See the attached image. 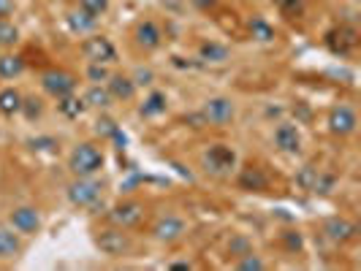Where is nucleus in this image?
I'll return each mask as SVG.
<instances>
[{
	"label": "nucleus",
	"mask_w": 361,
	"mask_h": 271,
	"mask_svg": "<svg viewBox=\"0 0 361 271\" xmlns=\"http://www.w3.org/2000/svg\"><path fill=\"white\" fill-rule=\"evenodd\" d=\"M104 165H106V155L92 141H79L68 155V171L73 177H98Z\"/></svg>",
	"instance_id": "1"
},
{
	"label": "nucleus",
	"mask_w": 361,
	"mask_h": 271,
	"mask_svg": "<svg viewBox=\"0 0 361 271\" xmlns=\"http://www.w3.org/2000/svg\"><path fill=\"white\" fill-rule=\"evenodd\" d=\"M66 196H68V203L76 209H90L104 196V182L98 177H73V182L66 187Z\"/></svg>",
	"instance_id": "2"
},
{
	"label": "nucleus",
	"mask_w": 361,
	"mask_h": 271,
	"mask_svg": "<svg viewBox=\"0 0 361 271\" xmlns=\"http://www.w3.org/2000/svg\"><path fill=\"white\" fill-rule=\"evenodd\" d=\"M95 247L101 250V255H106V258H126L130 253V247H133V241H130V236H128L126 228H120V225H109V228H101V231H95Z\"/></svg>",
	"instance_id": "3"
},
{
	"label": "nucleus",
	"mask_w": 361,
	"mask_h": 271,
	"mask_svg": "<svg viewBox=\"0 0 361 271\" xmlns=\"http://www.w3.org/2000/svg\"><path fill=\"white\" fill-rule=\"evenodd\" d=\"M201 117H204L207 127H228L236 117V103L226 95L207 98L201 106Z\"/></svg>",
	"instance_id": "4"
},
{
	"label": "nucleus",
	"mask_w": 361,
	"mask_h": 271,
	"mask_svg": "<svg viewBox=\"0 0 361 271\" xmlns=\"http://www.w3.org/2000/svg\"><path fill=\"white\" fill-rule=\"evenodd\" d=\"M82 57L87 63H104V65H111L117 63V46L111 44V38L98 36V33H90V36L82 41Z\"/></svg>",
	"instance_id": "5"
},
{
	"label": "nucleus",
	"mask_w": 361,
	"mask_h": 271,
	"mask_svg": "<svg viewBox=\"0 0 361 271\" xmlns=\"http://www.w3.org/2000/svg\"><path fill=\"white\" fill-rule=\"evenodd\" d=\"M76 84H79V79L71 71H63V68H49V71L41 73V90L52 95L54 101L76 92Z\"/></svg>",
	"instance_id": "6"
},
{
	"label": "nucleus",
	"mask_w": 361,
	"mask_h": 271,
	"mask_svg": "<svg viewBox=\"0 0 361 271\" xmlns=\"http://www.w3.org/2000/svg\"><path fill=\"white\" fill-rule=\"evenodd\" d=\"M204 168L217 177L231 174L236 168V152L228 144H212L204 152Z\"/></svg>",
	"instance_id": "7"
},
{
	"label": "nucleus",
	"mask_w": 361,
	"mask_h": 271,
	"mask_svg": "<svg viewBox=\"0 0 361 271\" xmlns=\"http://www.w3.org/2000/svg\"><path fill=\"white\" fill-rule=\"evenodd\" d=\"M149 234H152L155 241H161V244H174V241H180L182 236L188 234V222L180 215H163L152 222V231Z\"/></svg>",
	"instance_id": "8"
},
{
	"label": "nucleus",
	"mask_w": 361,
	"mask_h": 271,
	"mask_svg": "<svg viewBox=\"0 0 361 271\" xmlns=\"http://www.w3.org/2000/svg\"><path fill=\"white\" fill-rule=\"evenodd\" d=\"M326 125H329V133H331V136L345 139V136H353V133H356L359 117H356V111L348 106V103H340V106H334L329 111Z\"/></svg>",
	"instance_id": "9"
},
{
	"label": "nucleus",
	"mask_w": 361,
	"mask_h": 271,
	"mask_svg": "<svg viewBox=\"0 0 361 271\" xmlns=\"http://www.w3.org/2000/svg\"><path fill=\"white\" fill-rule=\"evenodd\" d=\"M8 225L19 236H36L41 231V225H44V220H41V212L36 206H14L8 212Z\"/></svg>",
	"instance_id": "10"
},
{
	"label": "nucleus",
	"mask_w": 361,
	"mask_h": 271,
	"mask_svg": "<svg viewBox=\"0 0 361 271\" xmlns=\"http://www.w3.org/2000/svg\"><path fill=\"white\" fill-rule=\"evenodd\" d=\"M142 217H145V203H139V201L128 198V201H120L117 206H111V212H109V220H111V225H120V228H136L139 222H142Z\"/></svg>",
	"instance_id": "11"
},
{
	"label": "nucleus",
	"mask_w": 361,
	"mask_h": 271,
	"mask_svg": "<svg viewBox=\"0 0 361 271\" xmlns=\"http://www.w3.org/2000/svg\"><path fill=\"white\" fill-rule=\"evenodd\" d=\"M133 41H136V46L145 49V52L161 49V44H163L161 25H158L155 19H139L136 27H133Z\"/></svg>",
	"instance_id": "12"
},
{
	"label": "nucleus",
	"mask_w": 361,
	"mask_h": 271,
	"mask_svg": "<svg viewBox=\"0 0 361 271\" xmlns=\"http://www.w3.org/2000/svg\"><path fill=\"white\" fill-rule=\"evenodd\" d=\"M324 236L331 244H348L359 236V225L348 217H329L324 222Z\"/></svg>",
	"instance_id": "13"
},
{
	"label": "nucleus",
	"mask_w": 361,
	"mask_h": 271,
	"mask_svg": "<svg viewBox=\"0 0 361 271\" xmlns=\"http://www.w3.org/2000/svg\"><path fill=\"white\" fill-rule=\"evenodd\" d=\"M274 146L283 152V155H299L302 152V133H299V127L288 122V120H283V122H277L274 127Z\"/></svg>",
	"instance_id": "14"
},
{
	"label": "nucleus",
	"mask_w": 361,
	"mask_h": 271,
	"mask_svg": "<svg viewBox=\"0 0 361 271\" xmlns=\"http://www.w3.org/2000/svg\"><path fill=\"white\" fill-rule=\"evenodd\" d=\"M326 44H329V49L334 54L348 57V54L359 46V30L350 27V25H343V27H337V30H331V33L326 36Z\"/></svg>",
	"instance_id": "15"
},
{
	"label": "nucleus",
	"mask_w": 361,
	"mask_h": 271,
	"mask_svg": "<svg viewBox=\"0 0 361 271\" xmlns=\"http://www.w3.org/2000/svg\"><path fill=\"white\" fill-rule=\"evenodd\" d=\"M106 90H109V95H111L114 101H123V103H128V101H133V98H136L139 87L133 84V79H130L128 73H111V76L106 79Z\"/></svg>",
	"instance_id": "16"
},
{
	"label": "nucleus",
	"mask_w": 361,
	"mask_h": 271,
	"mask_svg": "<svg viewBox=\"0 0 361 271\" xmlns=\"http://www.w3.org/2000/svg\"><path fill=\"white\" fill-rule=\"evenodd\" d=\"M199 60L207 65H223L231 60V49L220 41H201L199 44Z\"/></svg>",
	"instance_id": "17"
},
{
	"label": "nucleus",
	"mask_w": 361,
	"mask_h": 271,
	"mask_svg": "<svg viewBox=\"0 0 361 271\" xmlns=\"http://www.w3.org/2000/svg\"><path fill=\"white\" fill-rule=\"evenodd\" d=\"M166 108H169L166 92L149 90L147 92V98L142 101V106H139V117H145V120H158V117L166 114Z\"/></svg>",
	"instance_id": "18"
},
{
	"label": "nucleus",
	"mask_w": 361,
	"mask_h": 271,
	"mask_svg": "<svg viewBox=\"0 0 361 271\" xmlns=\"http://www.w3.org/2000/svg\"><path fill=\"white\" fill-rule=\"evenodd\" d=\"M66 25H68V30H71L73 36H90L92 30L98 27V19L90 17L87 11H82V8H73L66 14Z\"/></svg>",
	"instance_id": "19"
},
{
	"label": "nucleus",
	"mask_w": 361,
	"mask_h": 271,
	"mask_svg": "<svg viewBox=\"0 0 361 271\" xmlns=\"http://www.w3.org/2000/svg\"><path fill=\"white\" fill-rule=\"evenodd\" d=\"M25 250L22 239L14 228H0V260H14Z\"/></svg>",
	"instance_id": "20"
},
{
	"label": "nucleus",
	"mask_w": 361,
	"mask_h": 271,
	"mask_svg": "<svg viewBox=\"0 0 361 271\" xmlns=\"http://www.w3.org/2000/svg\"><path fill=\"white\" fill-rule=\"evenodd\" d=\"M247 30H250V38L258 41V44H271L277 38L274 25L267 17H261V14H253V17L247 19Z\"/></svg>",
	"instance_id": "21"
},
{
	"label": "nucleus",
	"mask_w": 361,
	"mask_h": 271,
	"mask_svg": "<svg viewBox=\"0 0 361 271\" xmlns=\"http://www.w3.org/2000/svg\"><path fill=\"white\" fill-rule=\"evenodd\" d=\"M239 187L242 190H250V193H264L267 187H269V179H267V174L261 171V168H242V174H239Z\"/></svg>",
	"instance_id": "22"
},
{
	"label": "nucleus",
	"mask_w": 361,
	"mask_h": 271,
	"mask_svg": "<svg viewBox=\"0 0 361 271\" xmlns=\"http://www.w3.org/2000/svg\"><path fill=\"white\" fill-rule=\"evenodd\" d=\"M85 108H87L85 98H79L76 92H71V95H63V98H57V111H60L66 120H79V117L85 114Z\"/></svg>",
	"instance_id": "23"
},
{
	"label": "nucleus",
	"mask_w": 361,
	"mask_h": 271,
	"mask_svg": "<svg viewBox=\"0 0 361 271\" xmlns=\"http://www.w3.org/2000/svg\"><path fill=\"white\" fill-rule=\"evenodd\" d=\"M22 98H25V95H22L17 87H3V90H0V114H3V117H14V114H19Z\"/></svg>",
	"instance_id": "24"
},
{
	"label": "nucleus",
	"mask_w": 361,
	"mask_h": 271,
	"mask_svg": "<svg viewBox=\"0 0 361 271\" xmlns=\"http://www.w3.org/2000/svg\"><path fill=\"white\" fill-rule=\"evenodd\" d=\"M82 98H85V103H87V106L101 108V111L114 103V98H111V95H109V90H106V84H90V87H87V92H85Z\"/></svg>",
	"instance_id": "25"
},
{
	"label": "nucleus",
	"mask_w": 361,
	"mask_h": 271,
	"mask_svg": "<svg viewBox=\"0 0 361 271\" xmlns=\"http://www.w3.org/2000/svg\"><path fill=\"white\" fill-rule=\"evenodd\" d=\"M22 71H25V60L19 54H0V79H17V76H22Z\"/></svg>",
	"instance_id": "26"
},
{
	"label": "nucleus",
	"mask_w": 361,
	"mask_h": 271,
	"mask_svg": "<svg viewBox=\"0 0 361 271\" xmlns=\"http://www.w3.org/2000/svg\"><path fill=\"white\" fill-rule=\"evenodd\" d=\"M19 114L27 120V122H36L44 117V101L36 98V95H25L22 98V108H19Z\"/></svg>",
	"instance_id": "27"
},
{
	"label": "nucleus",
	"mask_w": 361,
	"mask_h": 271,
	"mask_svg": "<svg viewBox=\"0 0 361 271\" xmlns=\"http://www.w3.org/2000/svg\"><path fill=\"white\" fill-rule=\"evenodd\" d=\"M318 168L315 165H302L299 171H296V187L299 190H305V193H315V182H318Z\"/></svg>",
	"instance_id": "28"
},
{
	"label": "nucleus",
	"mask_w": 361,
	"mask_h": 271,
	"mask_svg": "<svg viewBox=\"0 0 361 271\" xmlns=\"http://www.w3.org/2000/svg\"><path fill=\"white\" fill-rule=\"evenodd\" d=\"M19 41V27L11 19H0V49H11Z\"/></svg>",
	"instance_id": "29"
},
{
	"label": "nucleus",
	"mask_w": 361,
	"mask_h": 271,
	"mask_svg": "<svg viewBox=\"0 0 361 271\" xmlns=\"http://www.w3.org/2000/svg\"><path fill=\"white\" fill-rule=\"evenodd\" d=\"M236 269L239 271H267V260L261 258V255H255L253 250L245 255H239V258H234Z\"/></svg>",
	"instance_id": "30"
},
{
	"label": "nucleus",
	"mask_w": 361,
	"mask_h": 271,
	"mask_svg": "<svg viewBox=\"0 0 361 271\" xmlns=\"http://www.w3.org/2000/svg\"><path fill=\"white\" fill-rule=\"evenodd\" d=\"M111 76L104 63H87V68H85V79L90 82V84H106V79Z\"/></svg>",
	"instance_id": "31"
},
{
	"label": "nucleus",
	"mask_w": 361,
	"mask_h": 271,
	"mask_svg": "<svg viewBox=\"0 0 361 271\" xmlns=\"http://www.w3.org/2000/svg\"><path fill=\"white\" fill-rule=\"evenodd\" d=\"M109 6H111L109 0H79V8H82V11H87V14L95 17V19L106 17Z\"/></svg>",
	"instance_id": "32"
},
{
	"label": "nucleus",
	"mask_w": 361,
	"mask_h": 271,
	"mask_svg": "<svg viewBox=\"0 0 361 271\" xmlns=\"http://www.w3.org/2000/svg\"><path fill=\"white\" fill-rule=\"evenodd\" d=\"M130 79H133L136 87H152L155 84V71L149 65H136L133 73H130Z\"/></svg>",
	"instance_id": "33"
},
{
	"label": "nucleus",
	"mask_w": 361,
	"mask_h": 271,
	"mask_svg": "<svg viewBox=\"0 0 361 271\" xmlns=\"http://www.w3.org/2000/svg\"><path fill=\"white\" fill-rule=\"evenodd\" d=\"M250 250H253V244H250V239H247V236L236 234L234 239L228 241V255H231V258H239V255L250 253Z\"/></svg>",
	"instance_id": "34"
},
{
	"label": "nucleus",
	"mask_w": 361,
	"mask_h": 271,
	"mask_svg": "<svg viewBox=\"0 0 361 271\" xmlns=\"http://www.w3.org/2000/svg\"><path fill=\"white\" fill-rule=\"evenodd\" d=\"M27 146L33 152H54L57 149V141L52 136H36V139H27Z\"/></svg>",
	"instance_id": "35"
},
{
	"label": "nucleus",
	"mask_w": 361,
	"mask_h": 271,
	"mask_svg": "<svg viewBox=\"0 0 361 271\" xmlns=\"http://www.w3.org/2000/svg\"><path fill=\"white\" fill-rule=\"evenodd\" d=\"M283 244L288 247L290 253H302V250H305V239H302L299 231H286V234H283Z\"/></svg>",
	"instance_id": "36"
},
{
	"label": "nucleus",
	"mask_w": 361,
	"mask_h": 271,
	"mask_svg": "<svg viewBox=\"0 0 361 271\" xmlns=\"http://www.w3.org/2000/svg\"><path fill=\"white\" fill-rule=\"evenodd\" d=\"M95 133H98L101 139H111V136H117V125H114V120H109V117H98V122H95Z\"/></svg>",
	"instance_id": "37"
},
{
	"label": "nucleus",
	"mask_w": 361,
	"mask_h": 271,
	"mask_svg": "<svg viewBox=\"0 0 361 271\" xmlns=\"http://www.w3.org/2000/svg\"><path fill=\"white\" fill-rule=\"evenodd\" d=\"M331 190H334V177L321 171V174H318V182H315V196H329Z\"/></svg>",
	"instance_id": "38"
},
{
	"label": "nucleus",
	"mask_w": 361,
	"mask_h": 271,
	"mask_svg": "<svg viewBox=\"0 0 361 271\" xmlns=\"http://www.w3.org/2000/svg\"><path fill=\"white\" fill-rule=\"evenodd\" d=\"M274 6H277L283 14H296V11H302L305 0H274Z\"/></svg>",
	"instance_id": "39"
},
{
	"label": "nucleus",
	"mask_w": 361,
	"mask_h": 271,
	"mask_svg": "<svg viewBox=\"0 0 361 271\" xmlns=\"http://www.w3.org/2000/svg\"><path fill=\"white\" fill-rule=\"evenodd\" d=\"M185 122L190 127H196V130H201V127H207V122H204V117H201V111H193V114H188L185 117Z\"/></svg>",
	"instance_id": "40"
},
{
	"label": "nucleus",
	"mask_w": 361,
	"mask_h": 271,
	"mask_svg": "<svg viewBox=\"0 0 361 271\" xmlns=\"http://www.w3.org/2000/svg\"><path fill=\"white\" fill-rule=\"evenodd\" d=\"M14 8H17V0H0V19L11 17Z\"/></svg>",
	"instance_id": "41"
},
{
	"label": "nucleus",
	"mask_w": 361,
	"mask_h": 271,
	"mask_svg": "<svg viewBox=\"0 0 361 271\" xmlns=\"http://www.w3.org/2000/svg\"><path fill=\"white\" fill-rule=\"evenodd\" d=\"M190 3H193L199 11H212L217 6V0H190Z\"/></svg>",
	"instance_id": "42"
},
{
	"label": "nucleus",
	"mask_w": 361,
	"mask_h": 271,
	"mask_svg": "<svg viewBox=\"0 0 361 271\" xmlns=\"http://www.w3.org/2000/svg\"><path fill=\"white\" fill-rule=\"evenodd\" d=\"M169 269H193V263L190 260H171Z\"/></svg>",
	"instance_id": "43"
},
{
	"label": "nucleus",
	"mask_w": 361,
	"mask_h": 271,
	"mask_svg": "<svg viewBox=\"0 0 361 271\" xmlns=\"http://www.w3.org/2000/svg\"><path fill=\"white\" fill-rule=\"evenodd\" d=\"M350 3H359V0H350Z\"/></svg>",
	"instance_id": "44"
}]
</instances>
